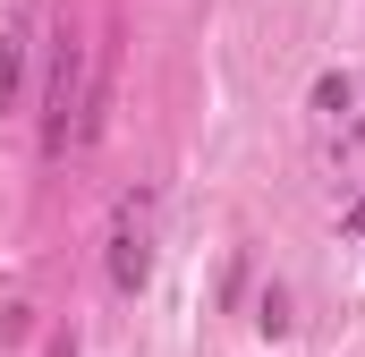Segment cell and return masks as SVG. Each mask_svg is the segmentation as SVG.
<instances>
[{
	"mask_svg": "<svg viewBox=\"0 0 365 357\" xmlns=\"http://www.w3.org/2000/svg\"><path fill=\"white\" fill-rule=\"evenodd\" d=\"M349 230H365V204H357V213H349Z\"/></svg>",
	"mask_w": 365,
	"mask_h": 357,
	"instance_id": "5b68a950",
	"label": "cell"
},
{
	"mask_svg": "<svg viewBox=\"0 0 365 357\" xmlns=\"http://www.w3.org/2000/svg\"><path fill=\"white\" fill-rule=\"evenodd\" d=\"M349 94H357L349 77H323V86H314V111H349Z\"/></svg>",
	"mask_w": 365,
	"mask_h": 357,
	"instance_id": "277c9868",
	"label": "cell"
},
{
	"mask_svg": "<svg viewBox=\"0 0 365 357\" xmlns=\"http://www.w3.org/2000/svg\"><path fill=\"white\" fill-rule=\"evenodd\" d=\"M93 51H86V34L60 17L51 26V77H43V154L60 162L68 145H86L93 136Z\"/></svg>",
	"mask_w": 365,
	"mask_h": 357,
	"instance_id": "6da1fadb",
	"label": "cell"
},
{
	"mask_svg": "<svg viewBox=\"0 0 365 357\" xmlns=\"http://www.w3.org/2000/svg\"><path fill=\"white\" fill-rule=\"evenodd\" d=\"M153 213H162L153 187H128L110 204V289H145L153 281Z\"/></svg>",
	"mask_w": 365,
	"mask_h": 357,
	"instance_id": "7a4b0ae2",
	"label": "cell"
},
{
	"mask_svg": "<svg viewBox=\"0 0 365 357\" xmlns=\"http://www.w3.org/2000/svg\"><path fill=\"white\" fill-rule=\"evenodd\" d=\"M34 34H43V0H9V17H0V111H17V102H26Z\"/></svg>",
	"mask_w": 365,
	"mask_h": 357,
	"instance_id": "3957f363",
	"label": "cell"
}]
</instances>
